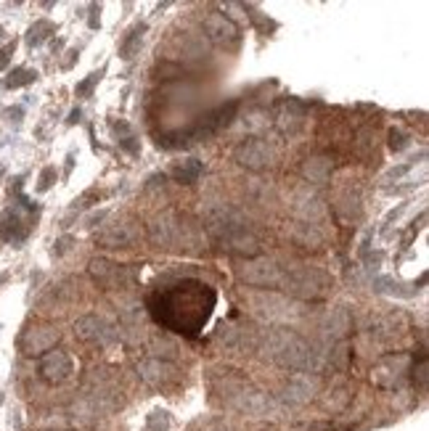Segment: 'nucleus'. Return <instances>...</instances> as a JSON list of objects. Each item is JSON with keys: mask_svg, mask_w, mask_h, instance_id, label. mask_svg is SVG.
Returning <instances> with one entry per match:
<instances>
[{"mask_svg": "<svg viewBox=\"0 0 429 431\" xmlns=\"http://www.w3.org/2000/svg\"><path fill=\"white\" fill-rule=\"evenodd\" d=\"M236 273H239V278L249 283V286H276V283H281V270L276 265L273 259L268 257H249L244 262H239L236 265Z\"/></svg>", "mask_w": 429, "mask_h": 431, "instance_id": "4", "label": "nucleus"}, {"mask_svg": "<svg viewBox=\"0 0 429 431\" xmlns=\"http://www.w3.org/2000/svg\"><path fill=\"white\" fill-rule=\"evenodd\" d=\"M35 80V72H30V69H16V72H11L9 77V82L6 85L9 87H21V85H27V82H32Z\"/></svg>", "mask_w": 429, "mask_h": 431, "instance_id": "17", "label": "nucleus"}, {"mask_svg": "<svg viewBox=\"0 0 429 431\" xmlns=\"http://www.w3.org/2000/svg\"><path fill=\"white\" fill-rule=\"evenodd\" d=\"M390 148L392 151H403L406 148V135L400 133V130H392L390 133Z\"/></svg>", "mask_w": 429, "mask_h": 431, "instance_id": "20", "label": "nucleus"}, {"mask_svg": "<svg viewBox=\"0 0 429 431\" xmlns=\"http://www.w3.org/2000/svg\"><path fill=\"white\" fill-rule=\"evenodd\" d=\"M56 180V170H53V167H45V170H43V175H40V191H48L50 188V182Z\"/></svg>", "mask_w": 429, "mask_h": 431, "instance_id": "19", "label": "nucleus"}, {"mask_svg": "<svg viewBox=\"0 0 429 431\" xmlns=\"http://www.w3.org/2000/svg\"><path fill=\"white\" fill-rule=\"evenodd\" d=\"M205 35L210 40H212L214 45H236L239 43V29H236V24L231 19H225V16H220V13H210L205 19Z\"/></svg>", "mask_w": 429, "mask_h": 431, "instance_id": "7", "label": "nucleus"}, {"mask_svg": "<svg viewBox=\"0 0 429 431\" xmlns=\"http://www.w3.org/2000/svg\"><path fill=\"white\" fill-rule=\"evenodd\" d=\"M101 75H104V72H93V75H90L88 80L82 82V85H77V96H88L90 90H93V85H96L98 80H101Z\"/></svg>", "mask_w": 429, "mask_h": 431, "instance_id": "18", "label": "nucleus"}, {"mask_svg": "<svg viewBox=\"0 0 429 431\" xmlns=\"http://www.w3.org/2000/svg\"><path fill=\"white\" fill-rule=\"evenodd\" d=\"M326 331L332 336L347 334V331H350V317H347V312H344V310H334V312H329V317H326Z\"/></svg>", "mask_w": 429, "mask_h": 431, "instance_id": "15", "label": "nucleus"}, {"mask_svg": "<svg viewBox=\"0 0 429 431\" xmlns=\"http://www.w3.org/2000/svg\"><path fill=\"white\" fill-rule=\"evenodd\" d=\"M90 270H93V275H96L101 283L107 288H117L122 286V280H125V268H117V265H112V262H107V259H98V262H93L90 265Z\"/></svg>", "mask_w": 429, "mask_h": 431, "instance_id": "12", "label": "nucleus"}, {"mask_svg": "<svg viewBox=\"0 0 429 431\" xmlns=\"http://www.w3.org/2000/svg\"><path fill=\"white\" fill-rule=\"evenodd\" d=\"M146 32V27L143 24H138V27H133L130 32L125 35V40H122V45H119V53H122V58H133L136 56V50L141 48V35Z\"/></svg>", "mask_w": 429, "mask_h": 431, "instance_id": "14", "label": "nucleus"}, {"mask_svg": "<svg viewBox=\"0 0 429 431\" xmlns=\"http://www.w3.org/2000/svg\"><path fill=\"white\" fill-rule=\"evenodd\" d=\"M136 236H138L136 222L122 217V220L107 225L104 233L98 236V241H101L104 246H125V244H130V241H136Z\"/></svg>", "mask_w": 429, "mask_h": 431, "instance_id": "10", "label": "nucleus"}, {"mask_svg": "<svg viewBox=\"0 0 429 431\" xmlns=\"http://www.w3.org/2000/svg\"><path fill=\"white\" fill-rule=\"evenodd\" d=\"M75 331H77V336L85 339V342H109V339H114L112 326H109L107 320H101L98 315L80 317L77 323H75Z\"/></svg>", "mask_w": 429, "mask_h": 431, "instance_id": "11", "label": "nucleus"}, {"mask_svg": "<svg viewBox=\"0 0 429 431\" xmlns=\"http://www.w3.org/2000/svg\"><path fill=\"white\" fill-rule=\"evenodd\" d=\"M234 159L246 170H268L273 164V151L263 141H246L234 151Z\"/></svg>", "mask_w": 429, "mask_h": 431, "instance_id": "6", "label": "nucleus"}, {"mask_svg": "<svg viewBox=\"0 0 429 431\" xmlns=\"http://www.w3.org/2000/svg\"><path fill=\"white\" fill-rule=\"evenodd\" d=\"M281 283L286 286L289 294H294V297H310V299L326 297L329 288H332V278L318 268L292 270L286 278H281Z\"/></svg>", "mask_w": 429, "mask_h": 431, "instance_id": "3", "label": "nucleus"}, {"mask_svg": "<svg viewBox=\"0 0 429 431\" xmlns=\"http://www.w3.org/2000/svg\"><path fill=\"white\" fill-rule=\"evenodd\" d=\"M13 48H16V45H13V43H9L6 48L0 50V69H3V67H6V64L11 61V53H13Z\"/></svg>", "mask_w": 429, "mask_h": 431, "instance_id": "21", "label": "nucleus"}, {"mask_svg": "<svg viewBox=\"0 0 429 431\" xmlns=\"http://www.w3.org/2000/svg\"><path fill=\"white\" fill-rule=\"evenodd\" d=\"M40 376L50 383H61L72 376V357L67 352H48L40 360Z\"/></svg>", "mask_w": 429, "mask_h": 431, "instance_id": "9", "label": "nucleus"}, {"mask_svg": "<svg viewBox=\"0 0 429 431\" xmlns=\"http://www.w3.org/2000/svg\"><path fill=\"white\" fill-rule=\"evenodd\" d=\"M329 170H332L329 159L315 156V159H310V162H308V167H305V175H308L313 182H323L326 178H329Z\"/></svg>", "mask_w": 429, "mask_h": 431, "instance_id": "16", "label": "nucleus"}, {"mask_svg": "<svg viewBox=\"0 0 429 431\" xmlns=\"http://www.w3.org/2000/svg\"><path fill=\"white\" fill-rule=\"evenodd\" d=\"M265 349L276 363L292 365V368H313L315 365V352L305 342L303 336L292 331H273L265 336Z\"/></svg>", "mask_w": 429, "mask_h": 431, "instance_id": "2", "label": "nucleus"}, {"mask_svg": "<svg viewBox=\"0 0 429 431\" xmlns=\"http://www.w3.org/2000/svg\"><path fill=\"white\" fill-rule=\"evenodd\" d=\"M148 310L170 331L196 336L214 310V291L202 280H180L165 291L151 294Z\"/></svg>", "mask_w": 429, "mask_h": 431, "instance_id": "1", "label": "nucleus"}, {"mask_svg": "<svg viewBox=\"0 0 429 431\" xmlns=\"http://www.w3.org/2000/svg\"><path fill=\"white\" fill-rule=\"evenodd\" d=\"M59 342V331L48 323H35L24 331V339H21V347H24V352L30 357L35 355H43V352H48L50 347Z\"/></svg>", "mask_w": 429, "mask_h": 431, "instance_id": "5", "label": "nucleus"}, {"mask_svg": "<svg viewBox=\"0 0 429 431\" xmlns=\"http://www.w3.org/2000/svg\"><path fill=\"white\" fill-rule=\"evenodd\" d=\"M254 312L260 317H268V320H283V317L294 315L292 310L294 305L289 299L276 297V294H260V297H252Z\"/></svg>", "mask_w": 429, "mask_h": 431, "instance_id": "8", "label": "nucleus"}, {"mask_svg": "<svg viewBox=\"0 0 429 431\" xmlns=\"http://www.w3.org/2000/svg\"><path fill=\"white\" fill-rule=\"evenodd\" d=\"M199 175H202V162L199 159H185V162H180L173 170V178H175L178 182H196L199 180Z\"/></svg>", "mask_w": 429, "mask_h": 431, "instance_id": "13", "label": "nucleus"}]
</instances>
